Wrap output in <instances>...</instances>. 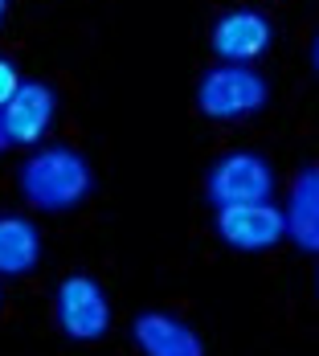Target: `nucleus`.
I'll use <instances>...</instances> for the list:
<instances>
[{"label": "nucleus", "instance_id": "f257e3e1", "mask_svg": "<svg viewBox=\"0 0 319 356\" xmlns=\"http://www.w3.org/2000/svg\"><path fill=\"white\" fill-rule=\"evenodd\" d=\"M17 188L21 197L41 209V213H66V209H78L90 188H95V172H90V160L78 152V147H41L33 152L21 172H17Z\"/></svg>", "mask_w": 319, "mask_h": 356}, {"label": "nucleus", "instance_id": "4468645a", "mask_svg": "<svg viewBox=\"0 0 319 356\" xmlns=\"http://www.w3.org/2000/svg\"><path fill=\"white\" fill-rule=\"evenodd\" d=\"M4 13H8V0H0V21H4Z\"/></svg>", "mask_w": 319, "mask_h": 356}, {"label": "nucleus", "instance_id": "39448f33", "mask_svg": "<svg viewBox=\"0 0 319 356\" xmlns=\"http://www.w3.org/2000/svg\"><path fill=\"white\" fill-rule=\"evenodd\" d=\"M217 238H221L229 250H242V254H262V250H275L286 238L283 209H279L275 201L217 209Z\"/></svg>", "mask_w": 319, "mask_h": 356}, {"label": "nucleus", "instance_id": "20e7f679", "mask_svg": "<svg viewBox=\"0 0 319 356\" xmlns=\"http://www.w3.org/2000/svg\"><path fill=\"white\" fill-rule=\"evenodd\" d=\"M54 320L62 327V336H70L78 344L103 340L111 332V299L103 283L90 275H66L54 291Z\"/></svg>", "mask_w": 319, "mask_h": 356}, {"label": "nucleus", "instance_id": "f8f14e48", "mask_svg": "<svg viewBox=\"0 0 319 356\" xmlns=\"http://www.w3.org/2000/svg\"><path fill=\"white\" fill-rule=\"evenodd\" d=\"M311 62H316V74H319V37H316V49H311Z\"/></svg>", "mask_w": 319, "mask_h": 356}, {"label": "nucleus", "instance_id": "7ed1b4c3", "mask_svg": "<svg viewBox=\"0 0 319 356\" xmlns=\"http://www.w3.org/2000/svg\"><path fill=\"white\" fill-rule=\"evenodd\" d=\"M213 209H234V205H262L275 193V168L262 152H225L221 160H213L209 177H205Z\"/></svg>", "mask_w": 319, "mask_h": 356}, {"label": "nucleus", "instance_id": "9d476101", "mask_svg": "<svg viewBox=\"0 0 319 356\" xmlns=\"http://www.w3.org/2000/svg\"><path fill=\"white\" fill-rule=\"evenodd\" d=\"M41 262V234L29 217H0V279H21Z\"/></svg>", "mask_w": 319, "mask_h": 356}, {"label": "nucleus", "instance_id": "423d86ee", "mask_svg": "<svg viewBox=\"0 0 319 356\" xmlns=\"http://www.w3.org/2000/svg\"><path fill=\"white\" fill-rule=\"evenodd\" d=\"M54 115H58V95L49 82H25L17 86V95L0 107V127L8 136V147L21 143V147H33L45 140V131L54 127Z\"/></svg>", "mask_w": 319, "mask_h": 356}, {"label": "nucleus", "instance_id": "6e6552de", "mask_svg": "<svg viewBox=\"0 0 319 356\" xmlns=\"http://www.w3.org/2000/svg\"><path fill=\"white\" fill-rule=\"evenodd\" d=\"M140 356H205V340L172 312H140L131 320Z\"/></svg>", "mask_w": 319, "mask_h": 356}, {"label": "nucleus", "instance_id": "1a4fd4ad", "mask_svg": "<svg viewBox=\"0 0 319 356\" xmlns=\"http://www.w3.org/2000/svg\"><path fill=\"white\" fill-rule=\"evenodd\" d=\"M286 238L307 254H319V164L299 168L283 205Z\"/></svg>", "mask_w": 319, "mask_h": 356}, {"label": "nucleus", "instance_id": "ddd939ff", "mask_svg": "<svg viewBox=\"0 0 319 356\" xmlns=\"http://www.w3.org/2000/svg\"><path fill=\"white\" fill-rule=\"evenodd\" d=\"M4 147H8V136H4V127H0V152H4Z\"/></svg>", "mask_w": 319, "mask_h": 356}, {"label": "nucleus", "instance_id": "9b49d317", "mask_svg": "<svg viewBox=\"0 0 319 356\" xmlns=\"http://www.w3.org/2000/svg\"><path fill=\"white\" fill-rule=\"evenodd\" d=\"M17 86H21V74H17V66H13L4 54H0V107L17 95Z\"/></svg>", "mask_w": 319, "mask_h": 356}, {"label": "nucleus", "instance_id": "f03ea898", "mask_svg": "<svg viewBox=\"0 0 319 356\" xmlns=\"http://www.w3.org/2000/svg\"><path fill=\"white\" fill-rule=\"evenodd\" d=\"M266 99H270V82L242 62H217L197 82V111L217 123L250 119L266 107Z\"/></svg>", "mask_w": 319, "mask_h": 356}, {"label": "nucleus", "instance_id": "0eeeda50", "mask_svg": "<svg viewBox=\"0 0 319 356\" xmlns=\"http://www.w3.org/2000/svg\"><path fill=\"white\" fill-rule=\"evenodd\" d=\"M270 37H275L270 17H262L258 8H234V13L217 17L209 41H213V54L221 62H242V66H250L254 58H262L270 49Z\"/></svg>", "mask_w": 319, "mask_h": 356}]
</instances>
